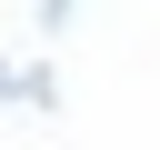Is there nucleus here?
<instances>
[{
    "label": "nucleus",
    "instance_id": "f257e3e1",
    "mask_svg": "<svg viewBox=\"0 0 160 150\" xmlns=\"http://www.w3.org/2000/svg\"><path fill=\"white\" fill-rule=\"evenodd\" d=\"M0 100H30V110H50V100H60V80H50V70H10V60H0Z\"/></svg>",
    "mask_w": 160,
    "mask_h": 150
},
{
    "label": "nucleus",
    "instance_id": "f03ea898",
    "mask_svg": "<svg viewBox=\"0 0 160 150\" xmlns=\"http://www.w3.org/2000/svg\"><path fill=\"white\" fill-rule=\"evenodd\" d=\"M40 20H50V30H60V20H70V0H40Z\"/></svg>",
    "mask_w": 160,
    "mask_h": 150
}]
</instances>
